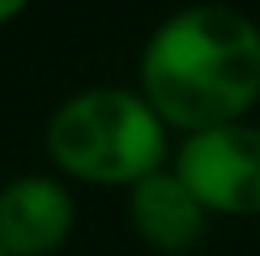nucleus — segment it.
<instances>
[{"label": "nucleus", "instance_id": "nucleus-1", "mask_svg": "<svg viewBox=\"0 0 260 256\" xmlns=\"http://www.w3.org/2000/svg\"><path fill=\"white\" fill-rule=\"evenodd\" d=\"M137 90L175 133L247 120L260 103V26L226 0H192L141 43Z\"/></svg>", "mask_w": 260, "mask_h": 256}, {"label": "nucleus", "instance_id": "nucleus-2", "mask_svg": "<svg viewBox=\"0 0 260 256\" xmlns=\"http://www.w3.org/2000/svg\"><path fill=\"white\" fill-rule=\"evenodd\" d=\"M47 158L60 175L94 188H133L171 167V128L137 85H85L47 115Z\"/></svg>", "mask_w": 260, "mask_h": 256}, {"label": "nucleus", "instance_id": "nucleus-3", "mask_svg": "<svg viewBox=\"0 0 260 256\" xmlns=\"http://www.w3.org/2000/svg\"><path fill=\"white\" fill-rule=\"evenodd\" d=\"M171 171L188 192L218 218H256L260 213V124L235 120L188 133L171 149Z\"/></svg>", "mask_w": 260, "mask_h": 256}, {"label": "nucleus", "instance_id": "nucleus-4", "mask_svg": "<svg viewBox=\"0 0 260 256\" xmlns=\"http://www.w3.org/2000/svg\"><path fill=\"white\" fill-rule=\"evenodd\" d=\"M77 227V197L60 175L21 171L0 184V252L51 256Z\"/></svg>", "mask_w": 260, "mask_h": 256}, {"label": "nucleus", "instance_id": "nucleus-5", "mask_svg": "<svg viewBox=\"0 0 260 256\" xmlns=\"http://www.w3.org/2000/svg\"><path fill=\"white\" fill-rule=\"evenodd\" d=\"M128 222H133L137 239L162 256L192 252L209 231L205 205L188 192V184L171 167H162L128 188Z\"/></svg>", "mask_w": 260, "mask_h": 256}, {"label": "nucleus", "instance_id": "nucleus-6", "mask_svg": "<svg viewBox=\"0 0 260 256\" xmlns=\"http://www.w3.org/2000/svg\"><path fill=\"white\" fill-rule=\"evenodd\" d=\"M30 0H0V26H9V21H17L21 13H26Z\"/></svg>", "mask_w": 260, "mask_h": 256}, {"label": "nucleus", "instance_id": "nucleus-7", "mask_svg": "<svg viewBox=\"0 0 260 256\" xmlns=\"http://www.w3.org/2000/svg\"><path fill=\"white\" fill-rule=\"evenodd\" d=\"M0 256H5V252H0Z\"/></svg>", "mask_w": 260, "mask_h": 256}]
</instances>
